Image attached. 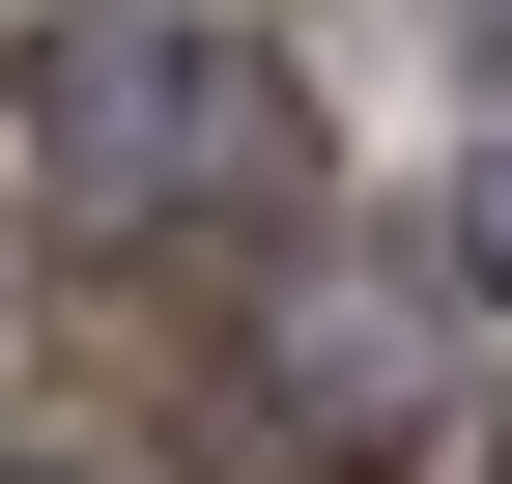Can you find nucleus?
<instances>
[{
    "label": "nucleus",
    "instance_id": "nucleus-3",
    "mask_svg": "<svg viewBox=\"0 0 512 484\" xmlns=\"http://www.w3.org/2000/svg\"><path fill=\"white\" fill-rule=\"evenodd\" d=\"M456 29H484V57H512V0H456Z\"/></svg>",
    "mask_w": 512,
    "mask_h": 484
},
{
    "label": "nucleus",
    "instance_id": "nucleus-1",
    "mask_svg": "<svg viewBox=\"0 0 512 484\" xmlns=\"http://www.w3.org/2000/svg\"><path fill=\"white\" fill-rule=\"evenodd\" d=\"M29 143H57V228L86 257H256L313 200V86L228 29H57L29 57Z\"/></svg>",
    "mask_w": 512,
    "mask_h": 484
},
{
    "label": "nucleus",
    "instance_id": "nucleus-2",
    "mask_svg": "<svg viewBox=\"0 0 512 484\" xmlns=\"http://www.w3.org/2000/svg\"><path fill=\"white\" fill-rule=\"evenodd\" d=\"M456 228H484V285H512V143H484V200H456Z\"/></svg>",
    "mask_w": 512,
    "mask_h": 484
}]
</instances>
